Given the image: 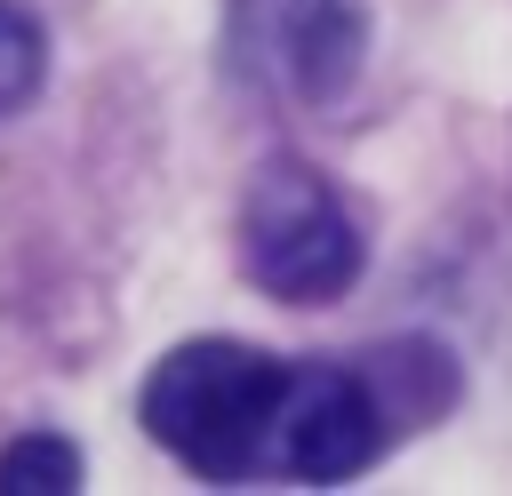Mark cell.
<instances>
[{
  "mask_svg": "<svg viewBox=\"0 0 512 496\" xmlns=\"http://www.w3.org/2000/svg\"><path fill=\"white\" fill-rule=\"evenodd\" d=\"M296 360L232 344V336H192L144 376V432L200 480H256L272 472L280 448V408H288Z\"/></svg>",
  "mask_w": 512,
  "mask_h": 496,
  "instance_id": "1",
  "label": "cell"
},
{
  "mask_svg": "<svg viewBox=\"0 0 512 496\" xmlns=\"http://www.w3.org/2000/svg\"><path fill=\"white\" fill-rule=\"evenodd\" d=\"M80 488V448L64 432H24L0 448V496H64Z\"/></svg>",
  "mask_w": 512,
  "mask_h": 496,
  "instance_id": "4",
  "label": "cell"
},
{
  "mask_svg": "<svg viewBox=\"0 0 512 496\" xmlns=\"http://www.w3.org/2000/svg\"><path fill=\"white\" fill-rule=\"evenodd\" d=\"M40 72H48L40 24H32L16 0H0V112H24V104L40 96Z\"/></svg>",
  "mask_w": 512,
  "mask_h": 496,
  "instance_id": "5",
  "label": "cell"
},
{
  "mask_svg": "<svg viewBox=\"0 0 512 496\" xmlns=\"http://www.w3.org/2000/svg\"><path fill=\"white\" fill-rule=\"evenodd\" d=\"M368 264L344 192L304 160H264L240 192V272L272 304H336Z\"/></svg>",
  "mask_w": 512,
  "mask_h": 496,
  "instance_id": "2",
  "label": "cell"
},
{
  "mask_svg": "<svg viewBox=\"0 0 512 496\" xmlns=\"http://www.w3.org/2000/svg\"><path fill=\"white\" fill-rule=\"evenodd\" d=\"M224 64L288 112H328L368 64V0H232Z\"/></svg>",
  "mask_w": 512,
  "mask_h": 496,
  "instance_id": "3",
  "label": "cell"
}]
</instances>
